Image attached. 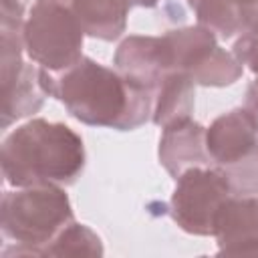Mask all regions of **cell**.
I'll use <instances>...</instances> for the list:
<instances>
[{
	"label": "cell",
	"mask_w": 258,
	"mask_h": 258,
	"mask_svg": "<svg viewBox=\"0 0 258 258\" xmlns=\"http://www.w3.org/2000/svg\"><path fill=\"white\" fill-rule=\"evenodd\" d=\"M169 200L171 220L191 236H214L216 216L232 198L224 175L216 167H191L175 179Z\"/></svg>",
	"instance_id": "cell-6"
},
{
	"label": "cell",
	"mask_w": 258,
	"mask_h": 258,
	"mask_svg": "<svg viewBox=\"0 0 258 258\" xmlns=\"http://www.w3.org/2000/svg\"><path fill=\"white\" fill-rule=\"evenodd\" d=\"M30 0H0V22L24 24Z\"/></svg>",
	"instance_id": "cell-18"
},
{
	"label": "cell",
	"mask_w": 258,
	"mask_h": 258,
	"mask_svg": "<svg viewBox=\"0 0 258 258\" xmlns=\"http://www.w3.org/2000/svg\"><path fill=\"white\" fill-rule=\"evenodd\" d=\"M244 109L254 117V121L258 123V81L254 79L248 89H246V103H244Z\"/></svg>",
	"instance_id": "cell-20"
},
{
	"label": "cell",
	"mask_w": 258,
	"mask_h": 258,
	"mask_svg": "<svg viewBox=\"0 0 258 258\" xmlns=\"http://www.w3.org/2000/svg\"><path fill=\"white\" fill-rule=\"evenodd\" d=\"M167 44L171 71L185 73L196 85L202 87H228L234 85L242 73V62L218 44V36L198 24L173 28L163 34Z\"/></svg>",
	"instance_id": "cell-5"
},
{
	"label": "cell",
	"mask_w": 258,
	"mask_h": 258,
	"mask_svg": "<svg viewBox=\"0 0 258 258\" xmlns=\"http://www.w3.org/2000/svg\"><path fill=\"white\" fill-rule=\"evenodd\" d=\"M73 220L71 200L60 185L40 183L4 191L0 226L4 238L16 246L4 248L2 256H44L46 246Z\"/></svg>",
	"instance_id": "cell-3"
},
{
	"label": "cell",
	"mask_w": 258,
	"mask_h": 258,
	"mask_svg": "<svg viewBox=\"0 0 258 258\" xmlns=\"http://www.w3.org/2000/svg\"><path fill=\"white\" fill-rule=\"evenodd\" d=\"M40 83L85 125L133 131L151 121L153 91L89 56L60 73L40 69Z\"/></svg>",
	"instance_id": "cell-1"
},
{
	"label": "cell",
	"mask_w": 258,
	"mask_h": 258,
	"mask_svg": "<svg viewBox=\"0 0 258 258\" xmlns=\"http://www.w3.org/2000/svg\"><path fill=\"white\" fill-rule=\"evenodd\" d=\"M214 238L220 254H258V200L232 196L216 216Z\"/></svg>",
	"instance_id": "cell-8"
},
{
	"label": "cell",
	"mask_w": 258,
	"mask_h": 258,
	"mask_svg": "<svg viewBox=\"0 0 258 258\" xmlns=\"http://www.w3.org/2000/svg\"><path fill=\"white\" fill-rule=\"evenodd\" d=\"M216 169L224 175L232 196L248 198L258 194V145L238 161Z\"/></svg>",
	"instance_id": "cell-16"
},
{
	"label": "cell",
	"mask_w": 258,
	"mask_h": 258,
	"mask_svg": "<svg viewBox=\"0 0 258 258\" xmlns=\"http://www.w3.org/2000/svg\"><path fill=\"white\" fill-rule=\"evenodd\" d=\"M2 83V129L34 115L48 97L40 83V67L24 62L22 69Z\"/></svg>",
	"instance_id": "cell-11"
},
{
	"label": "cell",
	"mask_w": 258,
	"mask_h": 258,
	"mask_svg": "<svg viewBox=\"0 0 258 258\" xmlns=\"http://www.w3.org/2000/svg\"><path fill=\"white\" fill-rule=\"evenodd\" d=\"M187 4L196 12L198 24L210 28L218 38L228 40L240 34V6L232 4L230 0H187Z\"/></svg>",
	"instance_id": "cell-14"
},
{
	"label": "cell",
	"mask_w": 258,
	"mask_h": 258,
	"mask_svg": "<svg viewBox=\"0 0 258 258\" xmlns=\"http://www.w3.org/2000/svg\"><path fill=\"white\" fill-rule=\"evenodd\" d=\"M230 2H232V4H236V6H240V8H242V6H246V4H250V2H254V0H230Z\"/></svg>",
	"instance_id": "cell-22"
},
{
	"label": "cell",
	"mask_w": 258,
	"mask_h": 258,
	"mask_svg": "<svg viewBox=\"0 0 258 258\" xmlns=\"http://www.w3.org/2000/svg\"><path fill=\"white\" fill-rule=\"evenodd\" d=\"M85 145L77 131L64 123L30 119L2 141L0 165L4 181L12 187L40 183L73 185L85 169Z\"/></svg>",
	"instance_id": "cell-2"
},
{
	"label": "cell",
	"mask_w": 258,
	"mask_h": 258,
	"mask_svg": "<svg viewBox=\"0 0 258 258\" xmlns=\"http://www.w3.org/2000/svg\"><path fill=\"white\" fill-rule=\"evenodd\" d=\"M85 30L69 0H34L22 38L28 58L50 73H60L83 58Z\"/></svg>",
	"instance_id": "cell-4"
},
{
	"label": "cell",
	"mask_w": 258,
	"mask_h": 258,
	"mask_svg": "<svg viewBox=\"0 0 258 258\" xmlns=\"http://www.w3.org/2000/svg\"><path fill=\"white\" fill-rule=\"evenodd\" d=\"M258 145V123L244 109H232L212 121L206 129V147L212 167H226Z\"/></svg>",
	"instance_id": "cell-7"
},
{
	"label": "cell",
	"mask_w": 258,
	"mask_h": 258,
	"mask_svg": "<svg viewBox=\"0 0 258 258\" xmlns=\"http://www.w3.org/2000/svg\"><path fill=\"white\" fill-rule=\"evenodd\" d=\"M113 62L119 73L151 91L159 79L171 71V60L163 36L131 34L123 38L115 50Z\"/></svg>",
	"instance_id": "cell-9"
},
{
	"label": "cell",
	"mask_w": 258,
	"mask_h": 258,
	"mask_svg": "<svg viewBox=\"0 0 258 258\" xmlns=\"http://www.w3.org/2000/svg\"><path fill=\"white\" fill-rule=\"evenodd\" d=\"M234 56L242 62V67H248L256 81H258V38L250 34H238L234 46H232Z\"/></svg>",
	"instance_id": "cell-17"
},
{
	"label": "cell",
	"mask_w": 258,
	"mask_h": 258,
	"mask_svg": "<svg viewBox=\"0 0 258 258\" xmlns=\"http://www.w3.org/2000/svg\"><path fill=\"white\" fill-rule=\"evenodd\" d=\"M240 16H242L240 34H250V36L258 38V0L242 6L240 8Z\"/></svg>",
	"instance_id": "cell-19"
},
{
	"label": "cell",
	"mask_w": 258,
	"mask_h": 258,
	"mask_svg": "<svg viewBox=\"0 0 258 258\" xmlns=\"http://www.w3.org/2000/svg\"><path fill=\"white\" fill-rule=\"evenodd\" d=\"M83 30L91 38L117 40L127 28L129 0H69Z\"/></svg>",
	"instance_id": "cell-13"
},
{
	"label": "cell",
	"mask_w": 258,
	"mask_h": 258,
	"mask_svg": "<svg viewBox=\"0 0 258 258\" xmlns=\"http://www.w3.org/2000/svg\"><path fill=\"white\" fill-rule=\"evenodd\" d=\"M131 2V6H141V8H153V6H157L161 0H129Z\"/></svg>",
	"instance_id": "cell-21"
},
{
	"label": "cell",
	"mask_w": 258,
	"mask_h": 258,
	"mask_svg": "<svg viewBox=\"0 0 258 258\" xmlns=\"http://www.w3.org/2000/svg\"><path fill=\"white\" fill-rule=\"evenodd\" d=\"M103 242L95 230L75 220L46 246L44 256H103Z\"/></svg>",
	"instance_id": "cell-15"
},
{
	"label": "cell",
	"mask_w": 258,
	"mask_h": 258,
	"mask_svg": "<svg viewBox=\"0 0 258 258\" xmlns=\"http://www.w3.org/2000/svg\"><path fill=\"white\" fill-rule=\"evenodd\" d=\"M196 83L179 71L165 73L153 87V109L151 121L161 129L191 119L194 113Z\"/></svg>",
	"instance_id": "cell-12"
},
{
	"label": "cell",
	"mask_w": 258,
	"mask_h": 258,
	"mask_svg": "<svg viewBox=\"0 0 258 258\" xmlns=\"http://www.w3.org/2000/svg\"><path fill=\"white\" fill-rule=\"evenodd\" d=\"M157 155L159 163L173 179L191 167H212V157L206 147V127L194 119L165 127Z\"/></svg>",
	"instance_id": "cell-10"
}]
</instances>
